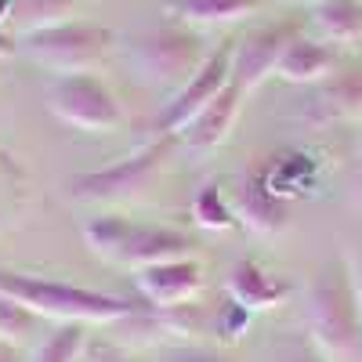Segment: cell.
I'll use <instances>...</instances> for the list:
<instances>
[{"label": "cell", "mask_w": 362, "mask_h": 362, "mask_svg": "<svg viewBox=\"0 0 362 362\" xmlns=\"http://www.w3.org/2000/svg\"><path fill=\"white\" fill-rule=\"evenodd\" d=\"M225 293L243 312H264V308H276L290 293V286L279 276H272L268 268H261L254 257H239L225 276Z\"/></svg>", "instance_id": "13"}, {"label": "cell", "mask_w": 362, "mask_h": 362, "mask_svg": "<svg viewBox=\"0 0 362 362\" xmlns=\"http://www.w3.org/2000/svg\"><path fill=\"white\" fill-rule=\"evenodd\" d=\"M312 25L329 47L355 44L362 37V0H319L312 4Z\"/></svg>", "instance_id": "17"}, {"label": "cell", "mask_w": 362, "mask_h": 362, "mask_svg": "<svg viewBox=\"0 0 362 362\" xmlns=\"http://www.w3.org/2000/svg\"><path fill=\"white\" fill-rule=\"evenodd\" d=\"M170 156V138H153L141 148H134L131 156L116 160L112 167L87 170L69 181V192L83 203H134L145 199L156 189V181L163 177Z\"/></svg>", "instance_id": "5"}, {"label": "cell", "mask_w": 362, "mask_h": 362, "mask_svg": "<svg viewBox=\"0 0 362 362\" xmlns=\"http://www.w3.org/2000/svg\"><path fill=\"white\" fill-rule=\"evenodd\" d=\"M355 160H358V189H362V134H358V153H355Z\"/></svg>", "instance_id": "27"}, {"label": "cell", "mask_w": 362, "mask_h": 362, "mask_svg": "<svg viewBox=\"0 0 362 362\" xmlns=\"http://www.w3.org/2000/svg\"><path fill=\"white\" fill-rule=\"evenodd\" d=\"M305 4H319V0H305Z\"/></svg>", "instance_id": "28"}, {"label": "cell", "mask_w": 362, "mask_h": 362, "mask_svg": "<svg viewBox=\"0 0 362 362\" xmlns=\"http://www.w3.org/2000/svg\"><path fill=\"white\" fill-rule=\"evenodd\" d=\"M362 112V69L329 73L326 80L312 83L308 98L300 102V119L305 124H341Z\"/></svg>", "instance_id": "11"}, {"label": "cell", "mask_w": 362, "mask_h": 362, "mask_svg": "<svg viewBox=\"0 0 362 362\" xmlns=\"http://www.w3.org/2000/svg\"><path fill=\"white\" fill-rule=\"evenodd\" d=\"M83 351H87V326L83 322H62L37 344V351L25 362H80Z\"/></svg>", "instance_id": "19"}, {"label": "cell", "mask_w": 362, "mask_h": 362, "mask_svg": "<svg viewBox=\"0 0 362 362\" xmlns=\"http://www.w3.org/2000/svg\"><path fill=\"white\" fill-rule=\"evenodd\" d=\"M261 0H163V11L181 25H228L257 11Z\"/></svg>", "instance_id": "16"}, {"label": "cell", "mask_w": 362, "mask_h": 362, "mask_svg": "<svg viewBox=\"0 0 362 362\" xmlns=\"http://www.w3.org/2000/svg\"><path fill=\"white\" fill-rule=\"evenodd\" d=\"M44 326L40 315H33L29 308H22L18 300H11L8 293H0V341H8V344H25V341H33L37 337V329Z\"/></svg>", "instance_id": "20"}, {"label": "cell", "mask_w": 362, "mask_h": 362, "mask_svg": "<svg viewBox=\"0 0 362 362\" xmlns=\"http://www.w3.org/2000/svg\"><path fill=\"white\" fill-rule=\"evenodd\" d=\"M83 362H141V358L134 351H127V348L112 344V341H95V344H87Z\"/></svg>", "instance_id": "24"}, {"label": "cell", "mask_w": 362, "mask_h": 362, "mask_svg": "<svg viewBox=\"0 0 362 362\" xmlns=\"http://www.w3.org/2000/svg\"><path fill=\"white\" fill-rule=\"evenodd\" d=\"M305 329L312 348L329 362H355L362 355V315L348 264L329 261L308 279Z\"/></svg>", "instance_id": "1"}, {"label": "cell", "mask_w": 362, "mask_h": 362, "mask_svg": "<svg viewBox=\"0 0 362 362\" xmlns=\"http://www.w3.org/2000/svg\"><path fill=\"white\" fill-rule=\"evenodd\" d=\"M138 279V293L145 297L148 308H181L192 305L203 290V264L189 254V257H170V261H156L134 272Z\"/></svg>", "instance_id": "10"}, {"label": "cell", "mask_w": 362, "mask_h": 362, "mask_svg": "<svg viewBox=\"0 0 362 362\" xmlns=\"http://www.w3.org/2000/svg\"><path fill=\"white\" fill-rule=\"evenodd\" d=\"M112 33L98 22H62V25H51L40 29V33H29L18 37V51L37 62L40 69L54 73V76H73V73H90L109 51Z\"/></svg>", "instance_id": "6"}, {"label": "cell", "mask_w": 362, "mask_h": 362, "mask_svg": "<svg viewBox=\"0 0 362 362\" xmlns=\"http://www.w3.org/2000/svg\"><path fill=\"white\" fill-rule=\"evenodd\" d=\"M83 243L105 264L131 268V272H138L145 264H156V261H170V257H189L196 247L192 235L181 228L148 225V221L119 218V214L90 218L83 225Z\"/></svg>", "instance_id": "3"}, {"label": "cell", "mask_w": 362, "mask_h": 362, "mask_svg": "<svg viewBox=\"0 0 362 362\" xmlns=\"http://www.w3.org/2000/svg\"><path fill=\"white\" fill-rule=\"evenodd\" d=\"M228 80H232V47L210 51L206 62L196 69V76L185 87L174 90V98L167 102V109L160 112L156 127H153V138H174L177 131H185L192 119L228 87Z\"/></svg>", "instance_id": "8"}, {"label": "cell", "mask_w": 362, "mask_h": 362, "mask_svg": "<svg viewBox=\"0 0 362 362\" xmlns=\"http://www.w3.org/2000/svg\"><path fill=\"white\" fill-rule=\"evenodd\" d=\"M76 8L80 0H11L8 22L15 25L18 37H29V33H40V29L73 22Z\"/></svg>", "instance_id": "18"}, {"label": "cell", "mask_w": 362, "mask_h": 362, "mask_svg": "<svg viewBox=\"0 0 362 362\" xmlns=\"http://www.w3.org/2000/svg\"><path fill=\"white\" fill-rule=\"evenodd\" d=\"M47 112L73 131L83 134H109L124 124L112 87L95 73H73V76H51L47 83Z\"/></svg>", "instance_id": "7"}, {"label": "cell", "mask_w": 362, "mask_h": 362, "mask_svg": "<svg viewBox=\"0 0 362 362\" xmlns=\"http://www.w3.org/2000/svg\"><path fill=\"white\" fill-rule=\"evenodd\" d=\"M297 37V25L293 22H272V25H257L250 29L247 37H239L232 47V83L250 95L257 90L268 76H276L279 66V54L283 47Z\"/></svg>", "instance_id": "9"}, {"label": "cell", "mask_w": 362, "mask_h": 362, "mask_svg": "<svg viewBox=\"0 0 362 362\" xmlns=\"http://www.w3.org/2000/svg\"><path fill=\"white\" fill-rule=\"evenodd\" d=\"M153 362H239L235 355L210 348V344H196V341H170L163 348H156Z\"/></svg>", "instance_id": "22"}, {"label": "cell", "mask_w": 362, "mask_h": 362, "mask_svg": "<svg viewBox=\"0 0 362 362\" xmlns=\"http://www.w3.org/2000/svg\"><path fill=\"white\" fill-rule=\"evenodd\" d=\"M351 279H355V297H358V315H362V247H358V254L351 257Z\"/></svg>", "instance_id": "25"}, {"label": "cell", "mask_w": 362, "mask_h": 362, "mask_svg": "<svg viewBox=\"0 0 362 362\" xmlns=\"http://www.w3.org/2000/svg\"><path fill=\"white\" fill-rule=\"evenodd\" d=\"M124 58L145 87L177 90L206 62V51L189 25H148L127 37Z\"/></svg>", "instance_id": "4"}, {"label": "cell", "mask_w": 362, "mask_h": 362, "mask_svg": "<svg viewBox=\"0 0 362 362\" xmlns=\"http://www.w3.org/2000/svg\"><path fill=\"white\" fill-rule=\"evenodd\" d=\"M268 362H329V358H322V355L312 348V341L305 337V341H286V344H279L276 351L268 355Z\"/></svg>", "instance_id": "23"}, {"label": "cell", "mask_w": 362, "mask_h": 362, "mask_svg": "<svg viewBox=\"0 0 362 362\" xmlns=\"http://www.w3.org/2000/svg\"><path fill=\"white\" fill-rule=\"evenodd\" d=\"M192 218L203 228H232L235 225V210L225 203V192L218 185H203L196 203H192Z\"/></svg>", "instance_id": "21"}, {"label": "cell", "mask_w": 362, "mask_h": 362, "mask_svg": "<svg viewBox=\"0 0 362 362\" xmlns=\"http://www.w3.org/2000/svg\"><path fill=\"white\" fill-rule=\"evenodd\" d=\"M0 362H25V355H22V348H18V344L0 341Z\"/></svg>", "instance_id": "26"}, {"label": "cell", "mask_w": 362, "mask_h": 362, "mask_svg": "<svg viewBox=\"0 0 362 362\" xmlns=\"http://www.w3.org/2000/svg\"><path fill=\"white\" fill-rule=\"evenodd\" d=\"M235 218L257 235H279L290 225V206L268 189L264 177H243V185L235 192Z\"/></svg>", "instance_id": "14"}, {"label": "cell", "mask_w": 362, "mask_h": 362, "mask_svg": "<svg viewBox=\"0 0 362 362\" xmlns=\"http://www.w3.org/2000/svg\"><path fill=\"white\" fill-rule=\"evenodd\" d=\"M0 293H8L11 300H18L22 308L40 315L44 322H58V326L62 322L109 326L116 319L131 315L134 308H141L127 297L62 283V279H47V276H33V272H15V268H0Z\"/></svg>", "instance_id": "2"}, {"label": "cell", "mask_w": 362, "mask_h": 362, "mask_svg": "<svg viewBox=\"0 0 362 362\" xmlns=\"http://www.w3.org/2000/svg\"><path fill=\"white\" fill-rule=\"evenodd\" d=\"M243 98H247V95L228 80V87L221 90V95L210 102L185 131H177L174 138L185 145L189 153H214V148L225 145V138L232 134L235 119H239V109H243Z\"/></svg>", "instance_id": "12"}, {"label": "cell", "mask_w": 362, "mask_h": 362, "mask_svg": "<svg viewBox=\"0 0 362 362\" xmlns=\"http://www.w3.org/2000/svg\"><path fill=\"white\" fill-rule=\"evenodd\" d=\"M337 66V51L322 44V40H312V37H293L283 54H279V66H276V76H283L286 83H319L334 73Z\"/></svg>", "instance_id": "15"}]
</instances>
